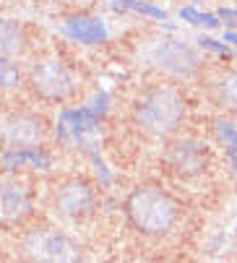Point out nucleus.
<instances>
[{"label":"nucleus","mask_w":237,"mask_h":263,"mask_svg":"<svg viewBox=\"0 0 237 263\" xmlns=\"http://www.w3.org/2000/svg\"><path fill=\"white\" fill-rule=\"evenodd\" d=\"M185 112H188L185 97L175 86L159 84V86H151L138 99L133 120L141 133L151 138H165L180 128V123L185 120Z\"/></svg>","instance_id":"1"},{"label":"nucleus","mask_w":237,"mask_h":263,"mask_svg":"<svg viewBox=\"0 0 237 263\" xmlns=\"http://www.w3.org/2000/svg\"><path fill=\"white\" fill-rule=\"evenodd\" d=\"M125 214L131 224L146 237H162L172 232V227L180 219V206L177 201L165 193L162 187L143 185L128 196L125 201Z\"/></svg>","instance_id":"2"},{"label":"nucleus","mask_w":237,"mask_h":263,"mask_svg":"<svg viewBox=\"0 0 237 263\" xmlns=\"http://www.w3.org/2000/svg\"><path fill=\"white\" fill-rule=\"evenodd\" d=\"M141 58L172 79H193L201 68V52L183 40H154L141 50Z\"/></svg>","instance_id":"3"},{"label":"nucleus","mask_w":237,"mask_h":263,"mask_svg":"<svg viewBox=\"0 0 237 263\" xmlns=\"http://www.w3.org/2000/svg\"><path fill=\"white\" fill-rule=\"evenodd\" d=\"M24 253L29 263H81V245L60 230H31Z\"/></svg>","instance_id":"4"},{"label":"nucleus","mask_w":237,"mask_h":263,"mask_svg":"<svg viewBox=\"0 0 237 263\" xmlns=\"http://www.w3.org/2000/svg\"><path fill=\"white\" fill-rule=\"evenodd\" d=\"M29 84L39 97L50 99V102H63V99L73 97V91H76L73 73L58 58H47L42 63H37L34 70H31Z\"/></svg>","instance_id":"5"},{"label":"nucleus","mask_w":237,"mask_h":263,"mask_svg":"<svg viewBox=\"0 0 237 263\" xmlns=\"http://www.w3.org/2000/svg\"><path fill=\"white\" fill-rule=\"evenodd\" d=\"M45 120L31 112H8L0 115V143L8 148H34L45 141Z\"/></svg>","instance_id":"6"},{"label":"nucleus","mask_w":237,"mask_h":263,"mask_svg":"<svg viewBox=\"0 0 237 263\" xmlns=\"http://www.w3.org/2000/svg\"><path fill=\"white\" fill-rule=\"evenodd\" d=\"M94 206H97V193L84 180H68L55 193V211L70 221L89 216L94 211Z\"/></svg>","instance_id":"7"},{"label":"nucleus","mask_w":237,"mask_h":263,"mask_svg":"<svg viewBox=\"0 0 237 263\" xmlns=\"http://www.w3.org/2000/svg\"><path fill=\"white\" fill-rule=\"evenodd\" d=\"M58 31L73 45H84V47H94L107 42L110 29L107 21L102 16H92V13H76V16H65L58 26Z\"/></svg>","instance_id":"8"},{"label":"nucleus","mask_w":237,"mask_h":263,"mask_svg":"<svg viewBox=\"0 0 237 263\" xmlns=\"http://www.w3.org/2000/svg\"><path fill=\"white\" fill-rule=\"evenodd\" d=\"M165 159L180 175H198L209 164V148L198 138H177L170 143Z\"/></svg>","instance_id":"9"},{"label":"nucleus","mask_w":237,"mask_h":263,"mask_svg":"<svg viewBox=\"0 0 237 263\" xmlns=\"http://www.w3.org/2000/svg\"><path fill=\"white\" fill-rule=\"evenodd\" d=\"M31 214V193L21 180H0V221L19 224Z\"/></svg>","instance_id":"10"},{"label":"nucleus","mask_w":237,"mask_h":263,"mask_svg":"<svg viewBox=\"0 0 237 263\" xmlns=\"http://www.w3.org/2000/svg\"><path fill=\"white\" fill-rule=\"evenodd\" d=\"M97 128V115L94 109L81 107V109H65L58 118V136L68 143V146H78L84 138V133Z\"/></svg>","instance_id":"11"},{"label":"nucleus","mask_w":237,"mask_h":263,"mask_svg":"<svg viewBox=\"0 0 237 263\" xmlns=\"http://www.w3.org/2000/svg\"><path fill=\"white\" fill-rule=\"evenodd\" d=\"M110 8L117 11V13H138V16H146V18H154V21H167V11L149 3V0H110Z\"/></svg>","instance_id":"12"},{"label":"nucleus","mask_w":237,"mask_h":263,"mask_svg":"<svg viewBox=\"0 0 237 263\" xmlns=\"http://www.w3.org/2000/svg\"><path fill=\"white\" fill-rule=\"evenodd\" d=\"M214 133H216L219 141L224 143L229 167H232V172L237 175V123L229 120V118H216V120H214Z\"/></svg>","instance_id":"13"},{"label":"nucleus","mask_w":237,"mask_h":263,"mask_svg":"<svg viewBox=\"0 0 237 263\" xmlns=\"http://www.w3.org/2000/svg\"><path fill=\"white\" fill-rule=\"evenodd\" d=\"M3 164L6 170H19L24 164H31V167H39V170H47V157L39 154L37 148H8L3 154Z\"/></svg>","instance_id":"14"},{"label":"nucleus","mask_w":237,"mask_h":263,"mask_svg":"<svg viewBox=\"0 0 237 263\" xmlns=\"http://www.w3.org/2000/svg\"><path fill=\"white\" fill-rule=\"evenodd\" d=\"M24 50V34L21 29L8 21V18H0V58H8Z\"/></svg>","instance_id":"15"},{"label":"nucleus","mask_w":237,"mask_h":263,"mask_svg":"<svg viewBox=\"0 0 237 263\" xmlns=\"http://www.w3.org/2000/svg\"><path fill=\"white\" fill-rule=\"evenodd\" d=\"M216 99L227 109L237 112V70H227L224 76L216 81Z\"/></svg>","instance_id":"16"},{"label":"nucleus","mask_w":237,"mask_h":263,"mask_svg":"<svg viewBox=\"0 0 237 263\" xmlns=\"http://www.w3.org/2000/svg\"><path fill=\"white\" fill-rule=\"evenodd\" d=\"M185 24H193V26H204V29H219L222 21L216 13H209V11H201L195 6H183L180 13H177Z\"/></svg>","instance_id":"17"},{"label":"nucleus","mask_w":237,"mask_h":263,"mask_svg":"<svg viewBox=\"0 0 237 263\" xmlns=\"http://www.w3.org/2000/svg\"><path fill=\"white\" fill-rule=\"evenodd\" d=\"M19 84H21L19 68L8 58H0V94H3V91H13Z\"/></svg>","instance_id":"18"},{"label":"nucleus","mask_w":237,"mask_h":263,"mask_svg":"<svg viewBox=\"0 0 237 263\" xmlns=\"http://www.w3.org/2000/svg\"><path fill=\"white\" fill-rule=\"evenodd\" d=\"M195 42H198V47L206 50V52H214V55H222V58H232V47H229L224 40H214V36L201 34Z\"/></svg>","instance_id":"19"},{"label":"nucleus","mask_w":237,"mask_h":263,"mask_svg":"<svg viewBox=\"0 0 237 263\" xmlns=\"http://www.w3.org/2000/svg\"><path fill=\"white\" fill-rule=\"evenodd\" d=\"M216 16H219V21L227 26V29H237V8H219L216 11Z\"/></svg>","instance_id":"20"},{"label":"nucleus","mask_w":237,"mask_h":263,"mask_svg":"<svg viewBox=\"0 0 237 263\" xmlns=\"http://www.w3.org/2000/svg\"><path fill=\"white\" fill-rule=\"evenodd\" d=\"M222 40H224L229 47H232V45L237 47V29H224V36H222Z\"/></svg>","instance_id":"21"}]
</instances>
